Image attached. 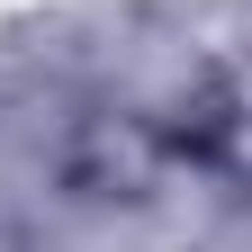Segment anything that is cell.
I'll use <instances>...</instances> for the list:
<instances>
[{
	"label": "cell",
	"instance_id": "obj_2",
	"mask_svg": "<svg viewBox=\"0 0 252 252\" xmlns=\"http://www.w3.org/2000/svg\"><path fill=\"white\" fill-rule=\"evenodd\" d=\"M189 117H198V126H189V135H171V153L189 144L207 180H225L234 198H252V108H234V99H216V90H207Z\"/></svg>",
	"mask_w": 252,
	"mask_h": 252
},
{
	"label": "cell",
	"instance_id": "obj_1",
	"mask_svg": "<svg viewBox=\"0 0 252 252\" xmlns=\"http://www.w3.org/2000/svg\"><path fill=\"white\" fill-rule=\"evenodd\" d=\"M162 171H171V126H153L135 108L81 117L72 135H63V153H54L63 198H81V207H135V198L162 189Z\"/></svg>",
	"mask_w": 252,
	"mask_h": 252
},
{
	"label": "cell",
	"instance_id": "obj_4",
	"mask_svg": "<svg viewBox=\"0 0 252 252\" xmlns=\"http://www.w3.org/2000/svg\"><path fill=\"white\" fill-rule=\"evenodd\" d=\"M0 252H36V234H27L18 216H0Z\"/></svg>",
	"mask_w": 252,
	"mask_h": 252
},
{
	"label": "cell",
	"instance_id": "obj_3",
	"mask_svg": "<svg viewBox=\"0 0 252 252\" xmlns=\"http://www.w3.org/2000/svg\"><path fill=\"white\" fill-rule=\"evenodd\" d=\"M216 99H234V108H252V63H234V72L216 81Z\"/></svg>",
	"mask_w": 252,
	"mask_h": 252
}]
</instances>
